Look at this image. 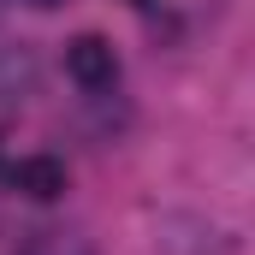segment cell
Returning a JSON list of instances; mask_svg holds the SVG:
<instances>
[{
    "instance_id": "3",
    "label": "cell",
    "mask_w": 255,
    "mask_h": 255,
    "mask_svg": "<svg viewBox=\"0 0 255 255\" xmlns=\"http://www.w3.org/2000/svg\"><path fill=\"white\" fill-rule=\"evenodd\" d=\"M36 83V54L24 42H0V101H24Z\"/></svg>"
},
{
    "instance_id": "2",
    "label": "cell",
    "mask_w": 255,
    "mask_h": 255,
    "mask_svg": "<svg viewBox=\"0 0 255 255\" xmlns=\"http://www.w3.org/2000/svg\"><path fill=\"white\" fill-rule=\"evenodd\" d=\"M12 190L30 196V202L65 196V160H60V154H24V160L12 166Z\"/></svg>"
},
{
    "instance_id": "4",
    "label": "cell",
    "mask_w": 255,
    "mask_h": 255,
    "mask_svg": "<svg viewBox=\"0 0 255 255\" xmlns=\"http://www.w3.org/2000/svg\"><path fill=\"white\" fill-rule=\"evenodd\" d=\"M24 6H42V12H48V6H60V0H24Z\"/></svg>"
},
{
    "instance_id": "1",
    "label": "cell",
    "mask_w": 255,
    "mask_h": 255,
    "mask_svg": "<svg viewBox=\"0 0 255 255\" xmlns=\"http://www.w3.org/2000/svg\"><path fill=\"white\" fill-rule=\"evenodd\" d=\"M65 77H71L77 89H113V77H119V54H113V42L95 36V30L71 36V42H65Z\"/></svg>"
},
{
    "instance_id": "5",
    "label": "cell",
    "mask_w": 255,
    "mask_h": 255,
    "mask_svg": "<svg viewBox=\"0 0 255 255\" xmlns=\"http://www.w3.org/2000/svg\"><path fill=\"white\" fill-rule=\"evenodd\" d=\"M130 6H154V0H130Z\"/></svg>"
}]
</instances>
